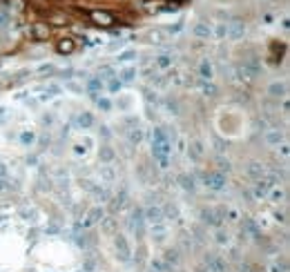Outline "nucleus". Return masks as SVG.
Instances as JSON below:
<instances>
[{"label":"nucleus","instance_id":"nucleus-1","mask_svg":"<svg viewBox=\"0 0 290 272\" xmlns=\"http://www.w3.org/2000/svg\"><path fill=\"white\" fill-rule=\"evenodd\" d=\"M90 18H92L94 23H98V25H103V27L114 25V16H112L110 11H92Z\"/></svg>","mask_w":290,"mask_h":272},{"label":"nucleus","instance_id":"nucleus-2","mask_svg":"<svg viewBox=\"0 0 290 272\" xmlns=\"http://www.w3.org/2000/svg\"><path fill=\"white\" fill-rule=\"evenodd\" d=\"M34 36L38 38V41H45V38H49V27H47L45 23H36V25H34Z\"/></svg>","mask_w":290,"mask_h":272},{"label":"nucleus","instance_id":"nucleus-3","mask_svg":"<svg viewBox=\"0 0 290 272\" xmlns=\"http://www.w3.org/2000/svg\"><path fill=\"white\" fill-rule=\"evenodd\" d=\"M56 49H58L60 54H70V51H74V41H72V38H60Z\"/></svg>","mask_w":290,"mask_h":272},{"label":"nucleus","instance_id":"nucleus-4","mask_svg":"<svg viewBox=\"0 0 290 272\" xmlns=\"http://www.w3.org/2000/svg\"><path fill=\"white\" fill-rule=\"evenodd\" d=\"M243 29H245L243 23H241V21H235V23L230 25V36H232V38H239V36L243 34Z\"/></svg>","mask_w":290,"mask_h":272},{"label":"nucleus","instance_id":"nucleus-5","mask_svg":"<svg viewBox=\"0 0 290 272\" xmlns=\"http://www.w3.org/2000/svg\"><path fill=\"white\" fill-rule=\"evenodd\" d=\"M194 34L196 36H210V27L203 25V23H199V25L194 27Z\"/></svg>","mask_w":290,"mask_h":272},{"label":"nucleus","instance_id":"nucleus-6","mask_svg":"<svg viewBox=\"0 0 290 272\" xmlns=\"http://www.w3.org/2000/svg\"><path fill=\"white\" fill-rule=\"evenodd\" d=\"M172 2H183V0H172Z\"/></svg>","mask_w":290,"mask_h":272}]
</instances>
